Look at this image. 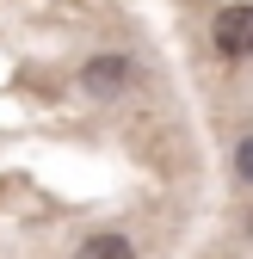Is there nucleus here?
Returning a JSON list of instances; mask_svg holds the SVG:
<instances>
[{
  "instance_id": "1",
  "label": "nucleus",
  "mask_w": 253,
  "mask_h": 259,
  "mask_svg": "<svg viewBox=\"0 0 253 259\" xmlns=\"http://www.w3.org/2000/svg\"><path fill=\"white\" fill-rule=\"evenodd\" d=\"M130 80H136V62H130V56H117V50H99V56L80 68V87H87V93H99V99L123 93Z\"/></svg>"
},
{
  "instance_id": "2",
  "label": "nucleus",
  "mask_w": 253,
  "mask_h": 259,
  "mask_svg": "<svg viewBox=\"0 0 253 259\" xmlns=\"http://www.w3.org/2000/svg\"><path fill=\"white\" fill-rule=\"evenodd\" d=\"M216 50L223 56H253V0L216 13Z\"/></svg>"
},
{
  "instance_id": "3",
  "label": "nucleus",
  "mask_w": 253,
  "mask_h": 259,
  "mask_svg": "<svg viewBox=\"0 0 253 259\" xmlns=\"http://www.w3.org/2000/svg\"><path fill=\"white\" fill-rule=\"evenodd\" d=\"M74 259H136V247L123 241V235H87Z\"/></svg>"
},
{
  "instance_id": "4",
  "label": "nucleus",
  "mask_w": 253,
  "mask_h": 259,
  "mask_svg": "<svg viewBox=\"0 0 253 259\" xmlns=\"http://www.w3.org/2000/svg\"><path fill=\"white\" fill-rule=\"evenodd\" d=\"M235 167H241V173H247V179H253V136H247V142H241V148H235Z\"/></svg>"
}]
</instances>
